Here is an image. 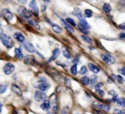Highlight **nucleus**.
<instances>
[{
  "label": "nucleus",
  "mask_w": 125,
  "mask_h": 114,
  "mask_svg": "<svg viewBox=\"0 0 125 114\" xmlns=\"http://www.w3.org/2000/svg\"><path fill=\"white\" fill-rule=\"evenodd\" d=\"M37 88L41 92H45L49 88V84L47 82V79L45 77H41L38 82Z\"/></svg>",
  "instance_id": "nucleus-2"
},
{
  "label": "nucleus",
  "mask_w": 125,
  "mask_h": 114,
  "mask_svg": "<svg viewBox=\"0 0 125 114\" xmlns=\"http://www.w3.org/2000/svg\"><path fill=\"white\" fill-rule=\"evenodd\" d=\"M118 72L123 75H125V66L122 67L118 70Z\"/></svg>",
  "instance_id": "nucleus-39"
},
{
  "label": "nucleus",
  "mask_w": 125,
  "mask_h": 114,
  "mask_svg": "<svg viewBox=\"0 0 125 114\" xmlns=\"http://www.w3.org/2000/svg\"><path fill=\"white\" fill-rule=\"evenodd\" d=\"M72 14H73L74 16L77 17L78 18V19H80L83 17H85L83 15V14H82V10L78 8H74V10H73V12Z\"/></svg>",
  "instance_id": "nucleus-17"
},
{
  "label": "nucleus",
  "mask_w": 125,
  "mask_h": 114,
  "mask_svg": "<svg viewBox=\"0 0 125 114\" xmlns=\"http://www.w3.org/2000/svg\"><path fill=\"white\" fill-rule=\"evenodd\" d=\"M36 59L33 55H28L24 58V63L28 65H33L35 63Z\"/></svg>",
  "instance_id": "nucleus-11"
},
{
  "label": "nucleus",
  "mask_w": 125,
  "mask_h": 114,
  "mask_svg": "<svg viewBox=\"0 0 125 114\" xmlns=\"http://www.w3.org/2000/svg\"><path fill=\"white\" fill-rule=\"evenodd\" d=\"M17 12L21 17L25 19H30L32 16L31 12L27 10L24 6L19 7L17 9Z\"/></svg>",
  "instance_id": "nucleus-3"
},
{
  "label": "nucleus",
  "mask_w": 125,
  "mask_h": 114,
  "mask_svg": "<svg viewBox=\"0 0 125 114\" xmlns=\"http://www.w3.org/2000/svg\"><path fill=\"white\" fill-rule=\"evenodd\" d=\"M79 25H81L82 26H83V28H86V29L88 30L90 29V25H89V23H88V21H86V19H85V17H83L82 19H79Z\"/></svg>",
  "instance_id": "nucleus-20"
},
{
  "label": "nucleus",
  "mask_w": 125,
  "mask_h": 114,
  "mask_svg": "<svg viewBox=\"0 0 125 114\" xmlns=\"http://www.w3.org/2000/svg\"><path fill=\"white\" fill-rule=\"evenodd\" d=\"M1 14L3 17L8 21H10L14 17V15L7 8H4L1 10Z\"/></svg>",
  "instance_id": "nucleus-9"
},
{
  "label": "nucleus",
  "mask_w": 125,
  "mask_h": 114,
  "mask_svg": "<svg viewBox=\"0 0 125 114\" xmlns=\"http://www.w3.org/2000/svg\"><path fill=\"white\" fill-rule=\"evenodd\" d=\"M43 2H44V3H50V0H42Z\"/></svg>",
  "instance_id": "nucleus-51"
},
{
  "label": "nucleus",
  "mask_w": 125,
  "mask_h": 114,
  "mask_svg": "<svg viewBox=\"0 0 125 114\" xmlns=\"http://www.w3.org/2000/svg\"><path fill=\"white\" fill-rule=\"evenodd\" d=\"M60 52H60V50L58 48H56V49H54V50H53L52 55V56L50 58V59H49V62H52V61L55 60L60 56Z\"/></svg>",
  "instance_id": "nucleus-14"
},
{
  "label": "nucleus",
  "mask_w": 125,
  "mask_h": 114,
  "mask_svg": "<svg viewBox=\"0 0 125 114\" xmlns=\"http://www.w3.org/2000/svg\"><path fill=\"white\" fill-rule=\"evenodd\" d=\"M17 1L22 4H25L27 3V0H17Z\"/></svg>",
  "instance_id": "nucleus-46"
},
{
  "label": "nucleus",
  "mask_w": 125,
  "mask_h": 114,
  "mask_svg": "<svg viewBox=\"0 0 125 114\" xmlns=\"http://www.w3.org/2000/svg\"><path fill=\"white\" fill-rule=\"evenodd\" d=\"M119 38L123 40H125V33H120L119 34Z\"/></svg>",
  "instance_id": "nucleus-44"
},
{
  "label": "nucleus",
  "mask_w": 125,
  "mask_h": 114,
  "mask_svg": "<svg viewBox=\"0 0 125 114\" xmlns=\"http://www.w3.org/2000/svg\"><path fill=\"white\" fill-rule=\"evenodd\" d=\"M23 44V46L24 47H25V49H26L27 51H28L29 52L33 53L35 52V49H34V45L31 44L30 41H25Z\"/></svg>",
  "instance_id": "nucleus-12"
},
{
  "label": "nucleus",
  "mask_w": 125,
  "mask_h": 114,
  "mask_svg": "<svg viewBox=\"0 0 125 114\" xmlns=\"http://www.w3.org/2000/svg\"><path fill=\"white\" fill-rule=\"evenodd\" d=\"M70 71H71V73L73 75H77V74H78L77 65V64H73V65L71 66V68Z\"/></svg>",
  "instance_id": "nucleus-28"
},
{
  "label": "nucleus",
  "mask_w": 125,
  "mask_h": 114,
  "mask_svg": "<svg viewBox=\"0 0 125 114\" xmlns=\"http://www.w3.org/2000/svg\"><path fill=\"white\" fill-rule=\"evenodd\" d=\"M112 77L114 79H115V80H116L118 82L120 83H123L124 82V79L123 78V77H121V75H114V74H112V75H111Z\"/></svg>",
  "instance_id": "nucleus-29"
},
{
  "label": "nucleus",
  "mask_w": 125,
  "mask_h": 114,
  "mask_svg": "<svg viewBox=\"0 0 125 114\" xmlns=\"http://www.w3.org/2000/svg\"><path fill=\"white\" fill-rule=\"evenodd\" d=\"M34 98L37 102H44L46 99L47 96L44 92L40 90H38L35 92Z\"/></svg>",
  "instance_id": "nucleus-7"
},
{
  "label": "nucleus",
  "mask_w": 125,
  "mask_h": 114,
  "mask_svg": "<svg viewBox=\"0 0 125 114\" xmlns=\"http://www.w3.org/2000/svg\"><path fill=\"white\" fill-rule=\"evenodd\" d=\"M121 111L123 113V114H125V109H123V110H121Z\"/></svg>",
  "instance_id": "nucleus-54"
},
{
  "label": "nucleus",
  "mask_w": 125,
  "mask_h": 114,
  "mask_svg": "<svg viewBox=\"0 0 125 114\" xmlns=\"http://www.w3.org/2000/svg\"><path fill=\"white\" fill-rule=\"evenodd\" d=\"M3 33V29H2V28L1 27V26H0V34H2Z\"/></svg>",
  "instance_id": "nucleus-52"
},
{
  "label": "nucleus",
  "mask_w": 125,
  "mask_h": 114,
  "mask_svg": "<svg viewBox=\"0 0 125 114\" xmlns=\"http://www.w3.org/2000/svg\"><path fill=\"white\" fill-rule=\"evenodd\" d=\"M104 83L103 82H99V83H97L94 86V90L96 92H98V91H99L101 90V88L103 86Z\"/></svg>",
  "instance_id": "nucleus-35"
},
{
  "label": "nucleus",
  "mask_w": 125,
  "mask_h": 114,
  "mask_svg": "<svg viewBox=\"0 0 125 114\" xmlns=\"http://www.w3.org/2000/svg\"><path fill=\"white\" fill-rule=\"evenodd\" d=\"M80 81H81L82 83L85 85V86H87V85H90V79L86 76H84L82 77L80 79Z\"/></svg>",
  "instance_id": "nucleus-27"
},
{
  "label": "nucleus",
  "mask_w": 125,
  "mask_h": 114,
  "mask_svg": "<svg viewBox=\"0 0 125 114\" xmlns=\"http://www.w3.org/2000/svg\"><path fill=\"white\" fill-rule=\"evenodd\" d=\"M77 27L78 28H79V30H80V31L81 32V33H82L83 34H85V35H87V34H88L89 33H90V32H89V31L87 29H86V28H83V26H82L80 25H77Z\"/></svg>",
  "instance_id": "nucleus-31"
},
{
  "label": "nucleus",
  "mask_w": 125,
  "mask_h": 114,
  "mask_svg": "<svg viewBox=\"0 0 125 114\" xmlns=\"http://www.w3.org/2000/svg\"></svg>",
  "instance_id": "nucleus-56"
},
{
  "label": "nucleus",
  "mask_w": 125,
  "mask_h": 114,
  "mask_svg": "<svg viewBox=\"0 0 125 114\" xmlns=\"http://www.w3.org/2000/svg\"><path fill=\"white\" fill-rule=\"evenodd\" d=\"M109 94H110V95L113 96H115V94H116V93H115V90H112L109 91Z\"/></svg>",
  "instance_id": "nucleus-45"
},
{
  "label": "nucleus",
  "mask_w": 125,
  "mask_h": 114,
  "mask_svg": "<svg viewBox=\"0 0 125 114\" xmlns=\"http://www.w3.org/2000/svg\"><path fill=\"white\" fill-rule=\"evenodd\" d=\"M14 38L20 43H23L25 41V38L23 34L20 32H15L14 34Z\"/></svg>",
  "instance_id": "nucleus-13"
},
{
  "label": "nucleus",
  "mask_w": 125,
  "mask_h": 114,
  "mask_svg": "<svg viewBox=\"0 0 125 114\" xmlns=\"http://www.w3.org/2000/svg\"><path fill=\"white\" fill-rule=\"evenodd\" d=\"M93 107L96 110L98 111H104L107 112L110 110V107L109 105L103 104H99L98 102H94L93 104Z\"/></svg>",
  "instance_id": "nucleus-4"
},
{
  "label": "nucleus",
  "mask_w": 125,
  "mask_h": 114,
  "mask_svg": "<svg viewBox=\"0 0 125 114\" xmlns=\"http://www.w3.org/2000/svg\"><path fill=\"white\" fill-rule=\"evenodd\" d=\"M119 28H120V29L125 31V22H124V23H123L119 25Z\"/></svg>",
  "instance_id": "nucleus-43"
},
{
  "label": "nucleus",
  "mask_w": 125,
  "mask_h": 114,
  "mask_svg": "<svg viewBox=\"0 0 125 114\" xmlns=\"http://www.w3.org/2000/svg\"><path fill=\"white\" fill-rule=\"evenodd\" d=\"M6 1H8V2H12V0H6Z\"/></svg>",
  "instance_id": "nucleus-55"
},
{
  "label": "nucleus",
  "mask_w": 125,
  "mask_h": 114,
  "mask_svg": "<svg viewBox=\"0 0 125 114\" xmlns=\"http://www.w3.org/2000/svg\"><path fill=\"white\" fill-rule=\"evenodd\" d=\"M103 10L105 14H109L112 10V8L109 3H105L103 6Z\"/></svg>",
  "instance_id": "nucleus-25"
},
{
  "label": "nucleus",
  "mask_w": 125,
  "mask_h": 114,
  "mask_svg": "<svg viewBox=\"0 0 125 114\" xmlns=\"http://www.w3.org/2000/svg\"><path fill=\"white\" fill-rule=\"evenodd\" d=\"M66 21L68 23L70 24L71 26H76V23H75V21H74L73 19H71V18L68 17L66 19Z\"/></svg>",
  "instance_id": "nucleus-37"
},
{
  "label": "nucleus",
  "mask_w": 125,
  "mask_h": 114,
  "mask_svg": "<svg viewBox=\"0 0 125 114\" xmlns=\"http://www.w3.org/2000/svg\"><path fill=\"white\" fill-rule=\"evenodd\" d=\"M114 114H123V113L122 112V111H121V110H119V109H114Z\"/></svg>",
  "instance_id": "nucleus-40"
},
{
  "label": "nucleus",
  "mask_w": 125,
  "mask_h": 114,
  "mask_svg": "<svg viewBox=\"0 0 125 114\" xmlns=\"http://www.w3.org/2000/svg\"><path fill=\"white\" fill-rule=\"evenodd\" d=\"M45 9H46V7H45V5L42 6V11H44V10H45Z\"/></svg>",
  "instance_id": "nucleus-50"
},
{
  "label": "nucleus",
  "mask_w": 125,
  "mask_h": 114,
  "mask_svg": "<svg viewBox=\"0 0 125 114\" xmlns=\"http://www.w3.org/2000/svg\"><path fill=\"white\" fill-rule=\"evenodd\" d=\"M1 41L3 45L8 49H11L14 45V42H13L12 39H11L10 36H8L7 34L3 33L1 34Z\"/></svg>",
  "instance_id": "nucleus-1"
},
{
  "label": "nucleus",
  "mask_w": 125,
  "mask_h": 114,
  "mask_svg": "<svg viewBox=\"0 0 125 114\" xmlns=\"http://www.w3.org/2000/svg\"><path fill=\"white\" fill-rule=\"evenodd\" d=\"M88 68L94 74H98L100 72V69L93 63H88Z\"/></svg>",
  "instance_id": "nucleus-22"
},
{
  "label": "nucleus",
  "mask_w": 125,
  "mask_h": 114,
  "mask_svg": "<svg viewBox=\"0 0 125 114\" xmlns=\"http://www.w3.org/2000/svg\"><path fill=\"white\" fill-rule=\"evenodd\" d=\"M90 85L91 87H93L95 86L96 84L97 80H98V77L96 75H92L90 76Z\"/></svg>",
  "instance_id": "nucleus-24"
},
{
  "label": "nucleus",
  "mask_w": 125,
  "mask_h": 114,
  "mask_svg": "<svg viewBox=\"0 0 125 114\" xmlns=\"http://www.w3.org/2000/svg\"><path fill=\"white\" fill-rule=\"evenodd\" d=\"M61 50L62 52V55L63 56L65 57L67 59H71L72 58V55L71 52H69V50H68V49H66L64 47H62V49H61Z\"/></svg>",
  "instance_id": "nucleus-21"
},
{
  "label": "nucleus",
  "mask_w": 125,
  "mask_h": 114,
  "mask_svg": "<svg viewBox=\"0 0 125 114\" xmlns=\"http://www.w3.org/2000/svg\"><path fill=\"white\" fill-rule=\"evenodd\" d=\"M88 71L87 68H86L85 66H82L80 68V71H79V74H81V75H84V74H86Z\"/></svg>",
  "instance_id": "nucleus-34"
},
{
  "label": "nucleus",
  "mask_w": 125,
  "mask_h": 114,
  "mask_svg": "<svg viewBox=\"0 0 125 114\" xmlns=\"http://www.w3.org/2000/svg\"><path fill=\"white\" fill-rule=\"evenodd\" d=\"M15 70V66L10 63H8L3 67V71L6 75H10Z\"/></svg>",
  "instance_id": "nucleus-8"
},
{
  "label": "nucleus",
  "mask_w": 125,
  "mask_h": 114,
  "mask_svg": "<svg viewBox=\"0 0 125 114\" xmlns=\"http://www.w3.org/2000/svg\"><path fill=\"white\" fill-rule=\"evenodd\" d=\"M49 101H50V107H52L53 112L55 114H57L58 112V106L57 100L56 99V97L55 96H53L52 95L50 98V100Z\"/></svg>",
  "instance_id": "nucleus-6"
},
{
  "label": "nucleus",
  "mask_w": 125,
  "mask_h": 114,
  "mask_svg": "<svg viewBox=\"0 0 125 114\" xmlns=\"http://www.w3.org/2000/svg\"><path fill=\"white\" fill-rule=\"evenodd\" d=\"M61 23L63 25V26H64L69 32H71V33H74V29L73 28V26H71L70 24L68 23L66 21V20H64V19H61Z\"/></svg>",
  "instance_id": "nucleus-19"
},
{
  "label": "nucleus",
  "mask_w": 125,
  "mask_h": 114,
  "mask_svg": "<svg viewBox=\"0 0 125 114\" xmlns=\"http://www.w3.org/2000/svg\"><path fill=\"white\" fill-rule=\"evenodd\" d=\"M50 23V25H51L53 30L55 33H58V34H61V33H62L63 30H62V28H61L59 25H56V24L54 23Z\"/></svg>",
  "instance_id": "nucleus-23"
},
{
  "label": "nucleus",
  "mask_w": 125,
  "mask_h": 114,
  "mask_svg": "<svg viewBox=\"0 0 125 114\" xmlns=\"http://www.w3.org/2000/svg\"><path fill=\"white\" fill-rule=\"evenodd\" d=\"M2 107H3V104L0 102V114H1L2 112Z\"/></svg>",
  "instance_id": "nucleus-49"
},
{
  "label": "nucleus",
  "mask_w": 125,
  "mask_h": 114,
  "mask_svg": "<svg viewBox=\"0 0 125 114\" xmlns=\"http://www.w3.org/2000/svg\"><path fill=\"white\" fill-rule=\"evenodd\" d=\"M61 114H68V112L66 110H65V109H64V110H62L61 111Z\"/></svg>",
  "instance_id": "nucleus-48"
},
{
  "label": "nucleus",
  "mask_w": 125,
  "mask_h": 114,
  "mask_svg": "<svg viewBox=\"0 0 125 114\" xmlns=\"http://www.w3.org/2000/svg\"><path fill=\"white\" fill-rule=\"evenodd\" d=\"M73 62L74 64H77V65L78 64H79V63H79V62H80V60H79V57H77V56H75V58L73 60V62Z\"/></svg>",
  "instance_id": "nucleus-38"
},
{
  "label": "nucleus",
  "mask_w": 125,
  "mask_h": 114,
  "mask_svg": "<svg viewBox=\"0 0 125 114\" xmlns=\"http://www.w3.org/2000/svg\"><path fill=\"white\" fill-rule=\"evenodd\" d=\"M117 99H118V95H117V94H115V96H113V98H112L110 100H111V102H114V103H115V102H116Z\"/></svg>",
  "instance_id": "nucleus-41"
},
{
  "label": "nucleus",
  "mask_w": 125,
  "mask_h": 114,
  "mask_svg": "<svg viewBox=\"0 0 125 114\" xmlns=\"http://www.w3.org/2000/svg\"><path fill=\"white\" fill-rule=\"evenodd\" d=\"M28 23L30 24V25H31V26H34V27H35L36 28H37L38 30L40 29V26H39V25H38V23H37L36 21H34V20H29Z\"/></svg>",
  "instance_id": "nucleus-33"
},
{
  "label": "nucleus",
  "mask_w": 125,
  "mask_h": 114,
  "mask_svg": "<svg viewBox=\"0 0 125 114\" xmlns=\"http://www.w3.org/2000/svg\"><path fill=\"white\" fill-rule=\"evenodd\" d=\"M116 103L120 107H125V98H118L116 101Z\"/></svg>",
  "instance_id": "nucleus-30"
},
{
  "label": "nucleus",
  "mask_w": 125,
  "mask_h": 114,
  "mask_svg": "<svg viewBox=\"0 0 125 114\" xmlns=\"http://www.w3.org/2000/svg\"><path fill=\"white\" fill-rule=\"evenodd\" d=\"M47 114H54L53 112H49L47 113Z\"/></svg>",
  "instance_id": "nucleus-53"
},
{
  "label": "nucleus",
  "mask_w": 125,
  "mask_h": 114,
  "mask_svg": "<svg viewBox=\"0 0 125 114\" xmlns=\"http://www.w3.org/2000/svg\"><path fill=\"white\" fill-rule=\"evenodd\" d=\"M101 58L105 63L107 64H114L115 63V58L110 55H101Z\"/></svg>",
  "instance_id": "nucleus-10"
},
{
  "label": "nucleus",
  "mask_w": 125,
  "mask_h": 114,
  "mask_svg": "<svg viewBox=\"0 0 125 114\" xmlns=\"http://www.w3.org/2000/svg\"><path fill=\"white\" fill-rule=\"evenodd\" d=\"M93 15V11L90 9H86L84 11V17L85 18H90Z\"/></svg>",
  "instance_id": "nucleus-32"
},
{
  "label": "nucleus",
  "mask_w": 125,
  "mask_h": 114,
  "mask_svg": "<svg viewBox=\"0 0 125 114\" xmlns=\"http://www.w3.org/2000/svg\"><path fill=\"white\" fill-rule=\"evenodd\" d=\"M120 3L123 7L125 8V0H120Z\"/></svg>",
  "instance_id": "nucleus-47"
},
{
  "label": "nucleus",
  "mask_w": 125,
  "mask_h": 114,
  "mask_svg": "<svg viewBox=\"0 0 125 114\" xmlns=\"http://www.w3.org/2000/svg\"><path fill=\"white\" fill-rule=\"evenodd\" d=\"M82 39H83L84 42H85L86 43H88V44H91L93 43V41L91 38L89 36H88L87 35H85V34H83V35L81 36Z\"/></svg>",
  "instance_id": "nucleus-26"
},
{
  "label": "nucleus",
  "mask_w": 125,
  "mask_h": 114,
  "mask_svg": "<svg viewBox=\"0 0 125 114\" xmlns=\"http://www.w3.org/2000/svg\"><path fill=\"white\" fill-rule=\"evenodd\" d=\"M98 94H99V95L101 97H103L104 95H105V92H104L103 90H100L99 91H98Z\"/></svg>",
  "instance_id": "nucleus-42"
},
{
  "label": "nucleus",
  "mask_w": 125,
  "mask_h": 114,
  "mask_svg": "<svg viewBox=\"0 0 125 114\" xmlns=\"http://www.w3.org/2000/svg\"><path fill=\"white\" fill-rule=\"evenodd\" d=\"M8 87L6 85H0V94H3L6 92Z\"/></svg>",
  "instance_id": "nucleus-36"
},
{
  "label": "nucleus",
  "mask_w": 125,
  "mask_h": 114,
  "mask_svg": "<svg viewBox=\"0 0 125 114\" xmlns=\"http://www.w3.org/2000/svg\"><path fill=\"white\" fill-rule=\"evenodd\" d=\"M11 90L14 93L17 94L19 96H22V92L20 90V88L18 87L17 85L15 84H13L11 87Z\"/></svg>",
  "instance_id": "nucleus-18"
},
{
  "label": "nucleus",
  "mask_w": 125,
  "mask_h": 114,
  "mask_svg": "<svg viewBox=\"0 0 125 114\" xmlns=\"http://www.w3.org/2000/svg\"><path fill=\"white\" fill-rule=\"evenodd\" d=\"M29 8L31 13L34 14L36 17H38L39 15V8L37 5L36 0H32L29 4Z\"/></svg>",
  "instance_id": "nucleus-5"
},
{
  "label": "nucleus",
  "mask_w": 125,
  "mask_h": 114,
  "mask_svg": "<svg viewBox=\"0 0 125 114\" xmlns=\"http://www.w3.org/2000/svg\"><path fill=\"white\" fill-rule=\"evenodd\" d=\"M14 55H15V57L17 59L21 60L24 57L21 48H15V51H14Z\"/></svg>",
  "instance_id": "nucleus-16"
},
{
  "label": "nucleus",
  "mask_w": 125,
  "mask_h": 114,
  "mask_svg": "<svg viewBox=\"0 0 125 114\" xmlns=\"http://www.w3.org/2000/svg\"><path fill=\"white\" fill-rule=\"evenodd\" d=\"M41 109L42 110L45 112H48L50 108V104L49 100H47L45 99L44 102L41 104V105H40Z\"/></svg>",
  "instance_id": "nucleus-15"
}]
</instances>
